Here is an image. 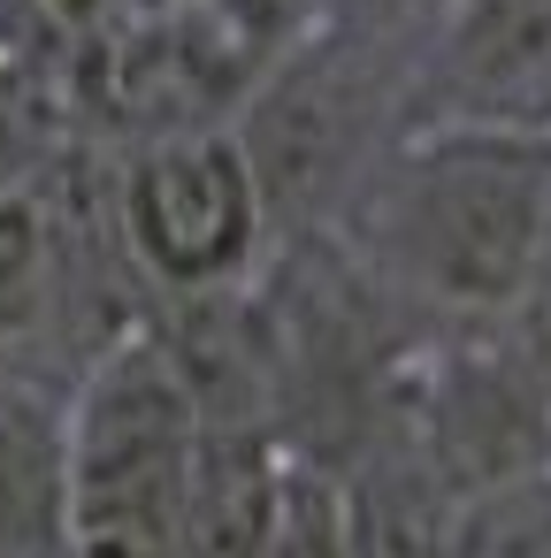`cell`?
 <instances>
[{
  "mask_svg": "<svg viewBox=\"0 0 551 558\" xmlns=\"http://www.w3.org/2000/svg\"><path fill=\"white\" fill-rule=\"evenodd\" d=\"M330 238L444 337L505 329L551 276V146L528 138H391Z\"/></svg>",
  "mask_w": 551,
  "mask_h": 558,
  "instance_id": "cell-1",
  "label": "cell"
},
{
  "mask_svg": "<svg viewBox=\"0 0 551 558\" xmlns=\"http://www.w3.org/2000/svg\"><path fill=\"white\" fill-rule=\"evenodd\" d=\"M200 390L161 329H116L62 405V550L177 558V512L200 451Z\"/></svg>",
  "mask_w": 551,
  "mask_h": 558,
  "instance_id": "cell-2",
  "label": "cell"
},
{
  "mask_svg": "<svg viewBox=\"0 0 551 558\" xmlns=\"http://www.w3.org/2000/svg\"><path fill=\"white\" fill-rule=\"evenodd\" d=\"M398 62L330 32H299L253 70V85L230 108V131L253 161L276 238H307L345 215L368 161L398 138Z\"/></svg>",
  "mask_w": 551,
  "mask_h": 558,
  "instance_id": "cell-3",
  "label": "cell"
},
{
  "mask_svg": "<svg viewBox=\"0 0 551 558\" xmlns=\"http://www.w3.org/2000/svg\"><path fill=\"white\" fill-rule=\"evenodd\" d=\"M116 245L161 299L245 291L268 268L276 222L230 123L139 138L116 177Z\"/></svg>",
  "mask_w": 551,
  "mask_h": 558,
  "instance_id": "cell-4",
  "label": "cell"
},
{
  "mask_svg": "<svg viewBox=\"0 0 551 558\" xmlns=\"http://www.w3.org/2000/svg\"><path fill=\"white\" fill-rule=\"evenodd\" d=\"M398 138L551 146V0H452L406 62Z\"/></svg>",
  "mask_w": 551,
  "mask_h": 558,
  "instance_id": "cell-5",
  "label": "cell"
},
{
  "mask_svg": "<svg viewBox=\"0 0 551 558\" xmlns=\"http://www.w3.org/2000/svg\"><path fill=\"white\" fill-rule=\"evenodd\" d=\"M337 512H345V558H444L459 489L383 405L368 451L337 474Z\"/></svg>",
  "mask_w": 551,
  "mask_h": 558,
  "instance_id": "cell-6",
  "label": "cell"
},
{
  "mask_svg": "<svg viewBox=\"0 0 551 558\" xmlns=\"http://www.w3.org/2000/svg\"><path fill=\"white\" fill-rule=\"evenodd\" d=\"M291 444L268 421H207L177 512V558H268Z\"/></svg>",
  "mask_w": 551,
  "mask_h": 558,
  "instance_id": "cell-7",
  "label": "cell"
},
{
  "mask_svg": "<svg viewBox=\"0 0 551 558\" xmlns=\"http://www.w3.org/2000/svg\"><path fill=\"white\" fill-rule=\"evenodd\" d=\"M77 291V222L39 177L0 184V352L47 337Z\"/></svg>",
  "mask_w": 551,
  "mask_h": 558,
  "instance_id": "cell-8",
  "label": "cell"
},
{
  "mask_svg": "<svg viewBox=\"0 0 551 558\" xmlns=\"http://www.w3.org/2000/svg\"><path fill=\"white\" fill-rule=\"evenodd\" d=\"M0 558H70L62 550V413L0 390Z\"/></svg>",
  "mask_w": 551,
  "mask_h": 558,
  "instance_id": "cell-9",
  "label": "cell"
},
{
  "mask_svg": "<svg viewBox=\"0 0 551 558\" xmlns=\"http://www.w3.org/2000/svg\"><path fill=\"white\" fill-rule=\"evenodd\" d=\"M444 558H551V466H520L482 489H459Z\"/></svg>",
  "mask_w": 551,
  "mask_h": 558,
  "instance_id": "cell-10",
  "label": "cell"
},
{
  "mask_svg": "<svg viewBox=\"0 0 551 558\" xmlns=\"http://www.w3.org/2000/svg\"><path fill=\"white\" fill-rule=\"evenodd\" d=\"M444 9H452V0H322L314 32H330L345 47H368V54H383V62L406 70L421 54V39L436 32Z\"/></svg>",
  "mask_w": 551,
  "mask_h": 558,
  "instance_id": "cell-11",
  "label": "cell"
},
{
  "mask_svg": "<svg viewBox=\"0 0 551 558\" xmlns=\"http://www.w3.org/2000/svg\"><path fill=\"white\" fill-rule=\"evenodd\" d=\"M215 9L245 32L253 54H276V47H291L299 32H314V9H322V0H215Z\"/></svg>",
  "mask_w": 551,
  "mask_h": 558,
  "instance_id": "cell-12",
  "label": "cell"
},
{
  "mask_svg": "<svg viewBox=\"0 0 551 558\" xmlns=\"http://www.w3.org/2000/svg\"><path fill=\"white\" fill-rule=\"evenodd\" d=\"M543 466H551V421H543Z\"/></svg>",
  "mask_w": 551,
  "mask_h": 558,
  "instance_id": "cell-13",
  "label": "cell"
}]
</instances>
